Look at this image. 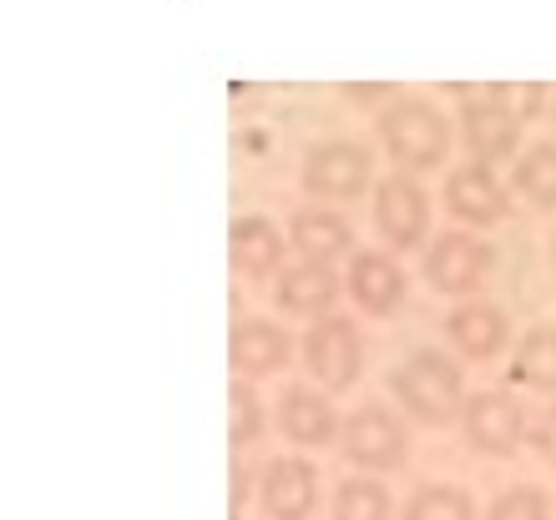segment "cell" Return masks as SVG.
<instances>
[{"label":"cell","instance_id":"cell-12","mask_svg":"<svg viewBox=\"0 0 556 520\" xmlns=\"http://www.w3.org/2000/svg\"><path fill=\"white\" fill-rule=\"evenodd\" d=\"M410 293V278L390 253H375V248H359L344 268V299L365 318H390Z\"/></svg>","mask_w":556,"mask_h":520},{"label":"cell","instance_id":"cell-9","mask_svg":"<svg viewBox=\"0 0 556 520\" xmlns=\"http://www.w3.org/2000/svg\"><path fill=\"white\" fill-rule=\"evenodd\" d=\"M460 434L476 455H491V460H511L516 449L527 445V415L516 405L511 390H476L460 409Z\"/></svg>","mask_w":556,"mask_h":520},{"label":"cell","instance_id":"cell-28","mask_svg":"<svg viewBox=\"0 0 556 520\" xmlns=\"http://www.w3.org/2000/svg\"><path fill=\"white\" fill-rule=\"evenodd\" d=\"M258 495V475H253L243 460H233V516H243V500Z\"/></svg>","mask_w":556,"mask_h":520},{"label":"cell","instance_id":"cell-10","mask_svg":"<svg viewBox=\"0 0 556 520\" xmlns=\"http://www.w3.org/2000/svg\"><path fill=\"white\" fill-rule=\"evenodd\" d=\"M445 207L460 228H501L511 217V188L501 182L485 162H460L451 177H445Z\"/></svg>","mask_w":556,"mask_h":520},{"label":"cell","instance_id":"cell-5","mask_svg":"<svg viewBox=\"0 0 556 520\" xmlns=\"http://www.w3.org/2000/svg\"><path fill=\"white\" fill-rule=\"evenodd\" d=\"M420 268H425V283H430L435 293H445V299H460V304H466L470 293L491 278V268H496V248L485 243L481 232L455 228V232L430 238Z\"/></svg>","mask_w":556,"mask_h":520},{"label":"cell","instance_id":"cell-6","mask_svg":"<svg viewBox=\"0 0 556 520\" xmlns=\"http://www.w3.org/2000/svg\"><path fill=\"white\" fill-rule=\"evenodd\" d=\"M359 364H365V339H359V324L350 314L314 318L304 329V369L324 394L354 390Z\"/></svg>","mask_w":556,"mask_h":520},{"label":"cell","instance_id":"cell-25","mask_svg":"<svg viewBox=\"0 0 556 520\" xmlns=\"http://www.w3.org/2000/svg\"><path fill=\"white\" fill-rule=\"evenodd\" d=\"M339 97H344L350 106H380V112L390 102H400L395 87H384V81H344V87H339Z\"/></svg>","mask_w":556,"mask_h":520},{"label":"cell","instance_id":"cell-23","mask_svg":"<svg viewBox=\"0 0 556 520\" xmlns=\"http://www.w3.org/2000/svg\"><path fill=\"white\" fill-rule=\"evenodd\" d=\"M405 520H476V500L460 485L425 480V485H415L410 500H405Z\"/></svg>","mask_w":556,"mask_h":520},{"label":"cell","instance_id":"cell-14","mask_svg":"<svg viewBox=\"0 0 556 520\" xmlns=\"http://www.w3.org/2000/svg\"><path fill=\"white\" fill-rule=\"evenodd\" d=\"M293 359V344L283 324L274 318H233V329H228V369L233 379H268L278 369H289Z\"/></svg>","mask_w":556,"mask_h":520},{"label":"cell","instance_id":"cell-22","mask_svg":"<svg viewBox=\"0 0 556 520\" xmlns=\"http://www.w3.org/2000/svg\"><path fill=\"white\" fill-rule=\"evenodd\" d=\"M264 430H268V409L258 399V390H253L249 379H233L228 384V445H233V455L258 445Z\"/></svg>","mask_w":556,"mask_h":520},{"label":"cell","instance_id":"cell-18","mask_svg":"<svg viewBox=\"0 0 556 520\" xmlns=\"http://www.w3.org/2000/svg\"><path fill=\"white\" fill-rule=\"evenodd\" d=\"M228 263L238 278H278L283 274V232L274 217L249 213L228 228Z\"/></svg>","mask_w":556,"mask_h":520},{"label":"cell","instance_id":"cell-24","mask_svg":"<svg viewBox=\"0 0 556 520\" xmlns=\"http://www.w3.org/2000/svg\"><path fill=\"white\" fill-rule=\"evenodd\" d=\"M485 520H552V495L542 485H506L491 500Z\"/></svg>","mask_w":556,"mask_h":520},{"label":"cell","instance_id":"cell-8","mask_svg":"<svg viewBox=\"0 0 556 520\" xmlns=\"http://www.w3.org/2000/svg\"><path fill=\"white\" fill-rule=\"evenodd\" d=\"M430 192L420 188V177L410 173H390L375 182V232L395 253H415L430 248Z\"/></svg>","mask_w":556,"mask_h":520},{"label":"cell","instance_id":"cell-21","mask_svg":"<svg viewBox=\"0 0 556 520\" xmlns=\"http://www.w3.org/2000/svg\"><path fill=\"white\" fill-rule=\"evenodd\" d=\"M329 520H395V500L380 475H350L339 480Z\"/></svg>","mask_w":556,"mask_h":520},{"label":"cell","instance_id":"cell-13","mask_svg":"<svg viewBox=\"0 0 556 520\" xmlns=\"http://www.w3.org/2000/svg\"><path fill=\"white\" fill-rule=\"evenodd\" d=\"M258 510L268 520H308L319 510V470L299 455H278L258 470Z\"/></svg>","mask_w":556,"mask_h":520},{"label":"cell","instance_id":"cell-26","mask_svg":"<svg viewBox=\"0 0 556 520\" xmlns=\"http://www.w3.org/2000/svg\"><path fill=\"white\" fill-rule=\"evenodd\" d=\"M527 445L542 455L546 465H556V399L542 409V415L531 419V434H527Z\"/></svg>","mask_w":556,"mask_h":520},{"label":"cell","instance_id":"cell-11","mask_svg":"<svg viewBox=\"0 0 556 520\" xmlns=\"http://www.w3.org/2000/svg\"><path fill=\"white\" fill-rule=\"evenodd\" d=\"M274 424L283 430V440L304 449H324L344 434L334 394H324L319 384H283V394L274 399Z\"/></svg>","mask_w":556,"mask_h":520},{"label":"cell","instance_id":"cell-7","mask_svg":"<svg viewBox=\"0 0 556 520\" xmlns=\"http://www.w3.org/2000/svg\"><path fill=\"white\" fill-rule=\"evenodd\" d=\"M339 449L354 470L365 475H390L410 460V430L405 419L390 415L384 405H359L354 415H344V434H339Z\"/></svg>","mask_w":556,"mask_h":520},{"label":"cell","instance_id":"cell-3","mask_svg":"<svg viewBox=\"0 0 556 520\" xmlns=\"http://www.w3.org/2000/svg\"><path fill=\"white\" fill-rule=\"evenodd\" d=\"M451 102L460 112V142H466L470 162H485L496 167L501 157H511L521 147V116H516V87H466L455 81L451 87Z\"/></svg>","mask_w":556,"mask_h":520},{"label":"cell","instance_id":"cell-31","mask_svg":"<svg viewBox=\"0 0 556 520\" xmlns=\"http://www.w3.org/2000/svg\"><path fill=\"white\" fill-rule=\"evenodd\" d=\"M552 122H556V106H552Z\"/></svg>","mask_w":556,"mask_h":520},{"label":"cell","instance_id":"cell-17","mask_svg":"<svg viewBox=\"0 0 556 520\" xmlns=\"http://www.w3.org/2000/svg\"><path fill=\"white\" fill-rule=\"evenodd\" d=\"M289 243L304 253L308 263H334L344 258V253H359L354 248V223L344 213H334L329 203H304V207H293L289 217Z\"/></svg>","mask_w":556,"mask_h":520},{"label":"cell","instance_id":"cell-4","mask_svg":"<svg viewBox=\"0 0 556 520\" xmlns=\"http://www.w3.org/2000/svg\"><path fill=\"white\" fill-rule=\"evenodd\" d=\"M299 182L314 203H350L375 182V152L354 137L308 142L304 162H299Z\"/></svg>","mask_w":556,"mask_h":520},{"label":"cell","instance_id":"cell-20","mask_svg":"<svg viewBox=\"0 0 556 520\" xmlns=\"http://www.w3.org/2000/svg\"><path fill=\"white\" fill-rule=\"evenodd\" d=\"M511 192L516 198H527L531 207L552 213L556 207V142H531L527 152L516 157Z\"/></svg>","mask_w":556,"mask_h":520},{"label":"cell","instance_id":"cell-16","mask_svg":"<svg viewBox=\"0 0 556 520\" xmlns=\"http://www.w3.org/2000/svg\"><path fill=\"white\" fill-rule=\"evenodd\" d=\"M445 339H451L455 359L485 364L511 344V314L501 304H485V299H466L445 314Z\"/></svg>","mask_w":556,"mask_h":520},{"label":"cell","instance_id":"cell-15","mask_svg":"<svg viewBox=\"0 0 556 520\" xmlns=\"http://www.w3.org/2000/svg\"><path fill=\"white\" fill-rule=\"evenodd\" d=\"M339 299H344V278L334 274V263L299 258L274 278V304L289 318H308V324H314V318H329Z\"/></svg>","mask_w":556,"mask_h":520},{"label":"cell","instance_id":"cell-29","mask_svg":"<svg viewBox=\"0 0 556 520\" xmlns=\"http://www.w3.org/2000/svg\"><path fill=\"white\" fill-rule=\"evenodd\" d=\"M552 278H556V228H552Z\"/></svg>","mask_w":556,"mask_h":520},{"label":"cell","instance_id":"cell-30","mask_svg":"<svg viewBox=\"0 0 556 520\" xmlns=\"http://www.w3.org/2000/svg\"><path fill=\"white\" fill-rule=\"evenodd\" d=\"M228 520H243V516H228Z\"/></svg>","mask_w":556,"mask_h":520},{"label":"cell","instance_id":"cell-19","mask_svg":"<svg viewBox=\"0 0 556 520\" xmlns=\"http://www.w3.org/2000/svg\"><path fill=\"white\" fill-rule=\"evenodd\" d=\"M506 379H511L516 390L556 394V324H536V329L521 333Z\"/></svg>","mask_w":556,"mask_h":520},{"label":"cell","instance_id":"cell-2","mask_svg":"<svg viewBox=\"0 0 556 520\" xmlns=\"http://www.w3.org/2000/svg\"><path fill=\"white\" fill-rule=\"evenodd\" d=\"M375 131H380V147L390 152L400 173H435L451 157L455 127L451 116L440 112L430 97H400L375 116Z\"/></svg>","mask_w":556,"mask_h":520},{"label":"cell","instance_id":"cell-1","mask_svg":"<svg viewBox=\"0 0 556 520\" xmlns=\"http://www.w3.org/2000/svg\"><path fill=\"white\" fill-rule=\"evenodd\" d=\"M390 390L405 405V415H415L420 424H451V419L460 424V409L470 399L460 359L435 344H420L415 354H405L390 375Z\"/></svg>","mask_w":556,"mask_h":520},{"label":"cell","instance_id":"cell-27","mask_svg":"<svg viewBox=\"0 0 556 520\" xmlns=\"http://www.w3.org/2000/svg\"><path fill=\"white\" fill-rule=\"evenodd\" d=\"M546 106H556V91H552V87H542V81H531V87H516V116H521V122H536Z\"/></svg>","mask_w":556,"mask_h":520}]
</instances>
